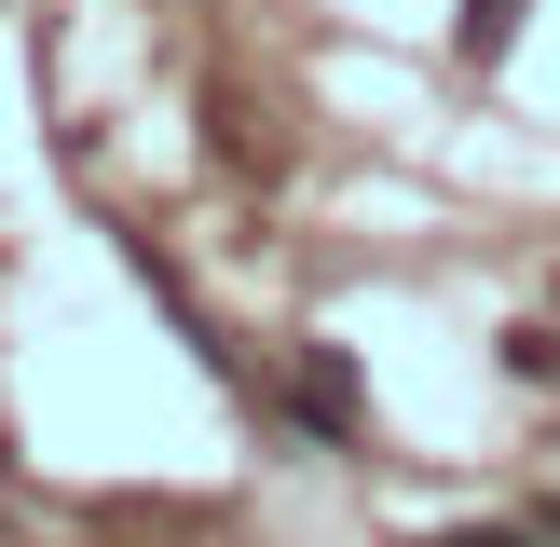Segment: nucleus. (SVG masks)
Masks as SVG:
<instances>
[{"label": "nucleus", "instance_id": "1", "mask_svg": "<svg viewBox=\"0 0 560 547\" xmlns=\"http://www.w3.org/2000/svg\"><path fill=\"white\" fill-rule=\"evenodd\" d=\"M301 424H315V438H355V356L342 342L301 356Z\"/></svg>", "mask_w": 560, "mask_h": 547}, {"label": "nucleus", "instance_id": "2", "mask_svg": "<svg viewBox=\"0 0 560 547\" xmlns=\"http://www.w3.org/2000/svg\"><path fill=\"white\" fill-rule=\"evenodd\" d=\"M492 370H506V383H560V328H506Z\"/></svg>", "mask_w": 560, "mask_h": 547}, {"label": "nucleus", "instance_id": "3", "mask_svg": "<svg viewBox=\"0 0 560 547\" xmlns=\"http://www.w3.org/2000/svg\"><path fill=\"white\" fill-rule=\"evenodd\" d=\"M506 27H520V0H465V55H506Z\"/></svg>", "mask_w": 560, "mask_h": 547}, {"label": "nucleus", "instance_id": "4", "mask_svg": "<svg viewBox=\"0 0 560 547\" xmlns=\"http://www.w3.org/2000/svg\"><path fill=\"white\" fill-rule=\"evenodd\" d=\"M424 547H534L520 520H465V534H424Z\"/></svg>", "mask_w": 560, "mask_h": 547}]
</instances>
